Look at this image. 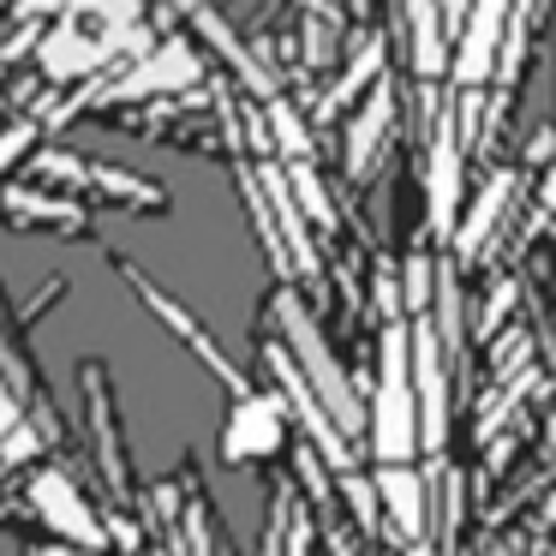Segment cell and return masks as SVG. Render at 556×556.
<instances>
[{
  "mask_svg": "<svg viewBox=\"0 0 556 556\" xmlns=\"http://www.w3.org/2000/svg\"><path fill=\"white\" fill-rule=\"evenodd\" d=\"M42 556H97V551H66V544H54V551H42Z\"/></svg>",
  "mask_w": 556,
  "mask_h": 556,
  "instance_id": "28",
  "label": "cell"
},
{
  "mask_svg": "<svg viewBox=\"0 0 556 556\" xmlns=\"http://www.w3.org/2000/svg\"><path fill=\"white\" fill-rule=\"evenodd\" d=\"M276 324H281V336H288L293 365H300V371H305V383L317 389V401L329 407V419L341 425V437H348V431H359V395H353L348 371L336 365V353L324 348L317 324L300 312V300H293V293H281V300H276Z\"/></svg>",
  "mask_w": 556,
  "mask_h": 556,
  "instance_id": "2",
  "label": "cell"
},
{
  "mask_svg": "<svg viewBox=\"0 0 556 556\" xmlns=\"http://www.w3.org/2000/svg\"><path fill=\"white\" fill-rule=\"evenodd\" d=\"M30 455H37V425H18V431L0 443V460H7V467H18V460H30Z\"/></svg>",
  "mask_w": 556,
  "mask_h": 556,
  "instance_id": "24",
  "label": "cell"
},
{
  "mask_svg": "<svg viewBox=\"0 0 556 556\" xmlns=\"http://www.w3.org/2000/svg\"><path fill=\"white\" fill-rule=\"evenodd\" d=\"M437 324H443V348H455L460 341V288H455V269H437Z\"/></svg>",
  "mask_w": 556,
  "mask_h": 556,
  "instance_id": "20",
  "label": "cell"
},
{
  "mask_svg": "<svg viewBox=\"0 0 556 556\" xmlns=\"http://www.w3.org/2000/svg\"><path fill=\"white\" fill-rule=\"evenodd\" d=\"M407 25H413V66H419V78H437L455 61L443 49V7H407Z\"/></svg>",
  "mask_w": 556,
  "mask_h": 556,
  "instance_id": "16",
  "label": "cell"
},
{
  "mask_svg": "<svg viewBox=\"0 0 556 556\" xmlns=\"http://www.w3.org/2000/svg\"><path fill=\"white\" fill-rule=\"evenodd\" d=\"M431 288H437L431 264H425V257H413V264H407V300L419 305V300H425V293H431Z\"/></svg>",
  "mask_w": 556,
  "mask_h": 556,
  "instance_id": "26",
  "label": "cell"
},
{
  "mask_svg": "<svg viewBox=\"0 0 556 556\" xmlns=\"http://www.w3.org/2000/svg\"><path fill=\"white\" fill-rule=\"evenodd\" d=\"M257 186H264V204L276 210V233H281V252L300 276H317V245H312V228H305V210L288 186V168H257Z\"/></svg>",
  "mask_w": 556,
  "mask_h": 556,
  "instance_id": "12",
  "label": "cell"
},
{
  "mask_svg": "<svg viewBox=\"0 0 556 556\" xmlns=\"http://www.w3.org/2000/svg\"><path fill=\"white\" fill-rule=\"evenodd\" d=\"M288 186H293V198H300V210L317 222V228H336V210H329V198H324V180H317V168H312V162H293V168H288Z\"/></svg>",
  "mask_w": 556,
  "mask_h": 556,
  "instance_id": "19",
  "label": "cell"
},
{
  "mask_svg": "<svg viewBox=\"0 0 556 556\" xmlns=\"http://www.w3.org/2000/svg\"><path fill=\"white\" fill-rule=\"evenodd\" d=\"M377 503H383L389 527H395L401 539L419 544V532H425V479L419 472L413 467H383L377 472Z\"/></svg>",
  "mask_w": 556,
  "mask_h": 556,
  "instance_id": "14",
  "label": "cell"
},
{
  "mask_svg": "<svg viewBox=\"0 0 556 556\" xmlns=\"http://www.w3.org/2000/svg\"><path fill=\"white\" fill-rule=\"evenodd\" d=\"M413 556H437V551H431V544H413Z\"/></svg>",
  "mask_w": 556,
  "mask_h": 556,
  "instance_id": "29",
  "label": "cell"
},
{
  "mask_svg": "<svg viewBox=\"0 0 556 556\" xmlns=\"http://www.w3.org/2000/svg\"><path fill=\"white\" fill-rule=\"evenodd\" d=\"M371 448L383 467H407L425 448L419 401H413V324L383 329V377H377V401H371Z\"/></svg>",
  "mask_w": 556,
  "mask_h": 556,
  "instance_id": "1",
  "label": "cell"
},
{
  "mask_svg": "<svg viewBox=\"0 0 556 556\" xmlns=\"http://www.w3.org/2000/svg\"><path fill=\"white\" fill-rule=\"evenodd\" d=\"M30 144H37V126H30V121H18V126H7V132H0V174L13 168V162H18V156H25V150H30Z\"/></svg>",
  "mask_w": 556,
  "mask_h": 556,
  "instance_id": "22",
  "label": "cell"
},
{
  "mask_svg": "<svg viewBox=\"0 0 556 556\" xmlns=\"http://www.w3.org/2000/svg\"><path fill=\"white\" fill-rule=\"evenodd\" d=\"M132 288H138V293H144V305H150V312H156V317H162V324H168V329H174V336H180V341H186V348H192V353H198V359H204V365H210V371H216V377H222V383H228V389H233V401H245V395H252V389H245V377H240V365H233V359H228V353H222V348H216V341H210V329H204V324H198V317H192V312H186V305H174V300H168V293H162V288H156V281H150V276H138V269H132Z\"/></svg>",
  "mask_w": 556,
  "mask_h": 556,
  "instance_id": "9",
  "label": "cell"
},
{
  "mask_svg": "<svg viewBox=\"0 0 556 556\" xmlns=\"http://www.w3.org/2000/svg\"><path fill=\"white\" fill-rule=\"evenodd\" d=\"M371 73H383V49H377V42H365V49H359V61H353L348 73H341V85H336V102H348L353 90H359L365 78H371Z\"/></svg>",
  "mask_w": 556,
  "mask_h": 556,
  "instance_id": "21",
  "label": "cell"
},
{
  "mask_svg": "<svg viewBox=\"0 0 556 556\" xmlns=\"http://www.w3.org/2000/svg\"><path fill=\"white\" fill-rule=\"evenodd\" d=\"M13 210H25V216H49V222H78L73 204H54V198H30V192H13Z\"/></svg>",
  "mask_w": 556,
  "mask_h": 556,
  "instance_id": "23",
  "label": "cell"
},
{
  "mask_svg": "<svg viewBox=\"0 0 556 556\" xmlns=\"http://www.w3.org/2000/svg\"><path fill=\"white\" fill-rule=\"evenodd\" d=\"M413 401H419V437L425 448H443L448 437V377H443V341L413 324Z\"/></svg>",
  "mask_w": 556,
  "mask_h": 556,
  "instance_id": "8",
  "label": "cell"
},
{
  "mask_svg": "<svg viewBox=\"0 0 556 556\" xmlns=\"http://www.w3.org/2000/svg\"><path fill=\"white\" fill-rule=\"evenodd\" d=\"M281 407L269 395H245V401H233V413H228V431H222V455L228 460H264V455H276L281 448Z\"/></svg>",
  "mask_w": 556,
  "mask_h": 556,
  "instance_id": "10",
  "label": "cell"
},
{
  "mask_svg": "<svg viewBox=\"0 0 556 556\" xmlns=\"http://www.w3.org/2000/svg\"><path fill=\"white\" fill-rule=\"evenodd\" d=\"M544 210H556V156H551V174H544Z\"/></svg>",
  "mask_w": 556,
  "mask_h": 556,
  "instance_id": "27",
  "label": "cell"
},
{
  "mask_svg": "<svg viewBox=\"0 0 556 556\" xmlns=\"http://www.w3.org/2000/svg\"><path fill=\"white\" fill-rule=\"evenodd\" d=\"M37 66L54 85H73V78H97L102 66H114V49L97 37V30L78 25V13H66L49 37H37Z\"/></svg>",
  "mask_w": 556,
  "mask_h": 556,
  "instance_id": "6",
  "label": "cell"
},
{
  "mask_svg": "<svg viewBox=\"0 0 556 556\" xmlns=\"http://www.w3.org/2000/svg\"><path fill=\"white\" fill-rule=\"evenodd\" d=\"M508 7H472V18H467V30H460V42H455V61H448V78H455L460 90H479V85H491V73L503 66V42H508Z\"/></svg>",
  "mask_w": 556,
  "mask_h": 556,
  "instance_id": "7",
  "label": "cell"
},
{
  "mask_svg": "<svg viewBox=\"0 0 556 556\" xmlns=\"http://www.w3.org/2000/svg\"><path fill=\"white\" fill-rule=\"evenodd\" d=\"M30 508H37L42 527H49L66 551H97L102 556L109 532H102V520L90 515V503L78 496V484L66 479V472H37V479H30Z\"/></svg>",
  "mask_w": 556,
  "mask_h": 556,
  "instance_id": "4",
  "label": "cell"
},
{
  "mask_svg": "<svg viewBox=\"0 0 556 556\" xmlns=\"http://www.w3.org/2000/svg\"><path fill=\"white\" fill-rule=\"evenodd\" d=\"M0 467H7V460H0Z\"/></svg>",
  "mask_w": 556,
  "mask_h": 556,
  "instance_id": "30",
  "label": "cell"
},
{
  "mask_svg": "<svg viewBox=\"0 0 556 556\" xmlns=\"http://www.w3.org/2000/svg\"><path fill=\"white\" fill-rule=\"evenodd\" d=\"M431 228L443 240L460 228V126H455V114H443L437 138H431Z\"/></svg>",
  "mask_w": 556,
  "mask_h": 556,
  "instance_id": "11",
  "label": "cell"
},
{
  "mask_svg": "<svg viewBox=\"0 0 556 556\" xmlns=\"http://www.w3.org/2000/svg\"><path fill=\"white\" fill-rule=\"evenodd\" d=\"M18 425H25V419H18V395H13V383L0 377V443H7V437H13Z\"/></svg>",
  "mask_w": 556,
  "mask_h": 556,
  "instance_id": "25",
  "label": "cell"
},
{
  "mask_svg": "<svg viewBox=\"0 0 556 556\" xmlns=\"http://www.w3.org/2000/svg\"><path fill=\"white\" fill-rule=\"evenodd\" d=\"M192 25H198V37H204V42H216V54L233 66V73H240V85L252 90V97H264V102H276V97H281V90H276V73H269V66L257 61V54L245 49L240 37H233L222 13H192Z\"/></svg>",
  "mask_w": 556,
  "mask_h": 556,
  "instance_id": "13",
  "label": "cell"
},
{
  "mask_svg": "<svg viewBox=\"0 0 556 556\" xmlns=\"http://www.w3.org/2000/svg\"><path fill=\"white\" fill-rule=\"evenodd\" d=\"M508 192H515V174H491V180H484V192H479V204H472V216L455 228L460 257H479V252H484V233H491L496 216L508 210Z\"/></svg>",
  "mask_w": 556,
  "mask_h": 556,
  "instance_id": "15",
  "label": "cell"
},
{
  "mask_svg": "<svg viewBox=\"0 0 556 556\" xmlns=\"http://www.w3.org/2000/svg\"><path fill=\"white\" fill-rule=\"evenodd\" d=\"M198 49L186 37H168L156 42V54H144V61H132L114 85L97 90V102H138V97H174V90H192L198 85Z\"/></svg>",
  "mask_w": 556,
  "mask_h": 556,
  "instance_id": "3",
  "label": "cell"
},
{
  "mask_svg": "<svg viewBox=\"0 0 556 556\" xmlns=\"http://www.w3.org/2000/svg\"><path fill=\"white\" fill-rule=\"evenodd\" d=\"M389 114H395V97H389V85H377L371 102L359 109V121H353V132H348V162H353V168L371 156V144L383 138V126H389Z\"/></svg>",
  "mask_w": 556,
  "mask_h": 556,
  "instance_id": "17",
  "label": "cell"
},
{
  "mask_svg": "<svg viewBox=\"0 0 556 556\" xmlns=\"http://www.w3.org/2000/svg\"><path fill=\"white\" fill-rule=\"evenodd\" d=\"M264 121H269V138H276V150L288 156V168L293 162H312V132H305V121L293 114V102H264Z\"/></svg>",
  "mask_w": 556,
  "mask_h": 556,
  "instance_id": "18",
  "label": "cell"
},
{
  "mask_svg": "<svg viewBox=\"0 0 556 556\" xmlns=\"http://www.w3.org/2000/svg\"><path fill=\"white\" fill-rule=\"evenodd\" d=\"M269 371L281 377V395H288V407H293V413H300V425H305V437H312V448L341 472V479H353V448H348V437H341V425H336V419H329V407L317 401V389L305 383V371L293 365V353H288V348H269Z\"/></svg>",
  "mask_w": 556,
  "mask_h": 556,
  "instance_id": "5",
  "label": "cell"
}]
</instances>
